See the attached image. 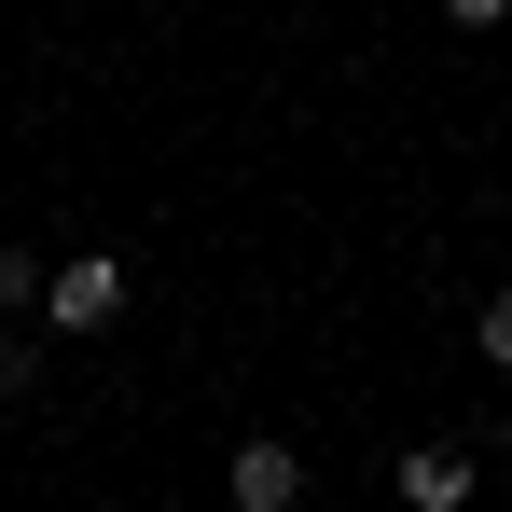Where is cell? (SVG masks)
I'll list each match as a JSON object with an SVG mask.
<instances>
[{"label":"cell","instance_id":"cell-5","mask_svg":"<svg viewBox=\"0 0 512 512\" xmlns=\"http://www.w3.org/2000/svg\"><path fill=\"white\" fill-rule=\"evenodd\" d=\"M471 346H485V374H512V291H485V319H471Z\"/></svg>","mask_w":512,"mask_h":512},{"label":"cell","instance_id":"cell-2","mask_svg":"<svg viewBox=\"0 0 512 512\" xmlns=\"http://www.w3.org/2000/svg\"><path fill=\"white\" fill-rule=\"evenodd\" d=\"M222 499H236V512H305V457L263 429V443H236V457H222Z\"/></svg>","mask_w":512,"mask_h":512},{"label":"cell","instance_id":"cell-4","mask_svg":"<svg viewBox=\"0 0 512 512\" xmlns=\"http://www.w3.org/2000/svg\"><path fill=\"white\" fill-rule=\"evenodd\" d=\"M0 319H42V263L14 250V236H0Z\"/></svg>","mask_w":512,"mask_h":512},{"label":"cell","instance_id":"cell-1","mask_svg":"<svg viewBox=\"0 0 512 512\" xmlns=\"http://www.w3.org/2000/svg\"><path fill=\"white\" fill-rule=\"evenodd\" d=\"M111 319H125V263L111 250H70L42 277V333H111Z\"/></svg>","mask_w":512,"mask_h":512},{"label":"cell","instance_id":"cell-6","mask_svg":"<svg viewBox=\"0 0 512 512\" xmlns=\"http://www.w3.org/2000/svg\"><path fill=\"white\" fill-rule=\"evenodd\" d=\"M443 14H457V28H512V0H443Z\"/></svg>","mask_w":512,"mask_h":512},{"label":"cell","instance_id":"cell-3","mask_svg":"<svg viewBox=\"0 0 512 512\" xmlns=\"http://www.w3.org/2000/svg\"><path fill=\"white\" fill-rule=\"evenodd\" d=\"M402 499H416V512H457V499H471V457H457V443H416V457H402Z\"/></svg>","mask_w":512,"mask_h":512}]
</instances>
